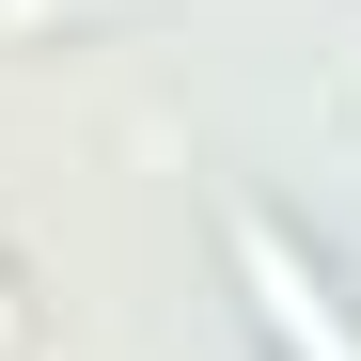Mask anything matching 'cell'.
<instances>
[{"instance_id": "obj_1", "label": "cell", "mask_w": 361, "mask_h": 361, "mask_svg": "<svg viewBox=\"0 0 361 361\" xmlns=\"http://www.w3.org/2000/svg\"><path fill=\"white\" fill-rule=\"evenodd\" d=\"M235 298L267 314L283 361H361V330H345V298L314 283V252H298L283 220H252V204H235Z\"/></svg>"}]
</instances>
